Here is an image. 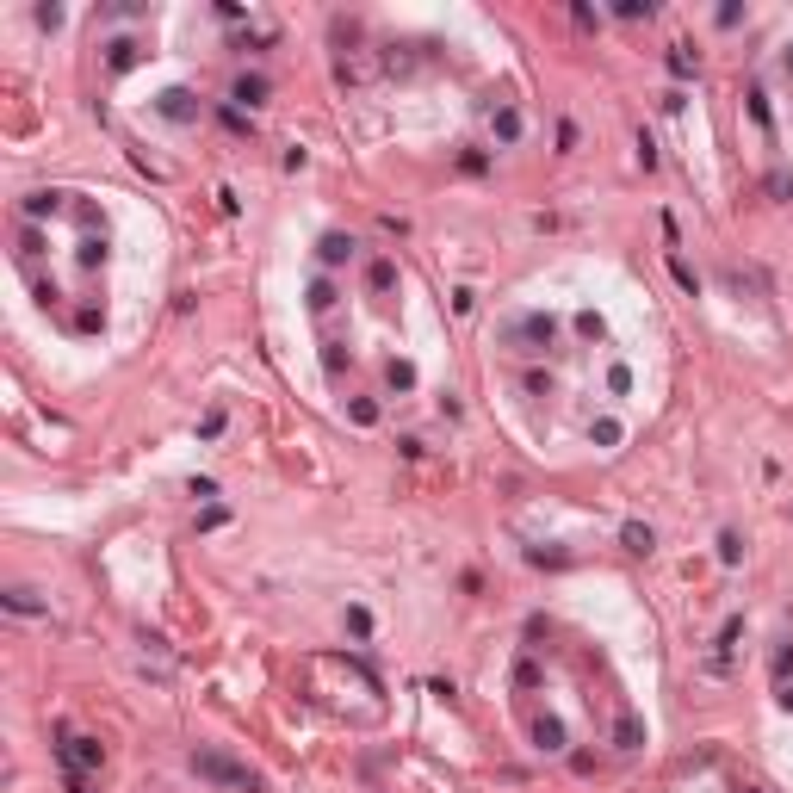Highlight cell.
I'll return each mask as SVG.
<instances>
[{"mask_svg": "<svg viewBox=\"0 0 793 793\" xmlns=\"http://www.w3.org/2000/svg\"><path fill=\"white\" fill-rule=\"evenodd\" d=\"M192 769H199V775H211V781H229V787H255V775H248V769L223 762V756H211V750H199V756H192Z\"/></svg>", "mask_w": 793, "mask_h": 793, "instance_id": "cell-1", "label": "cell"}, {"mask_svg": "<svg viewBox=\"0 0 793 793\" xmlns=\"http://www.w3.org/2000/svg\"><path fill=\"white\" fill-rule=\"evenodd\" d=\"M626 545H632V552H651L657 539H651V527H626Z\"/></svg>", "mask_w": 793, "mask_h": 793, "instance_id": "cell-2", "label": "cell"}]
</instances>
